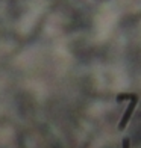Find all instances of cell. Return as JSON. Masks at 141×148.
<instances>
[{
    "label": "cell",
    "instance_id": "2",
    "mask_svg": "<svg viewBox=\"0 0 141 148\" xmlns=\"http://www.w3.org/2000/svg\"><path fill=\"white\" fill-rule=\"evenodd\" d=\"M122 148H131V140L127 139V138H124V139H123V142H122Z\"/></svg>",
    "mask_w": 141,
    "mask_h": 148
},
{
    "label": "cell",
    "instance_id": "1",
    "mask_svg": "<svg viewBox=\"0 0 141 148\" xmlns=\"http://www.w3.org/2000/svg\"><path fill=\"white\" fill-rule=\"evenodd\" d=\"M123 100H131V101H129V104H127L126 110L123 113V116H122V119H120V123L117 125V129L120 132L124 130L127 123H129L132 113H133V110H135V107L138 104V95H137V94H123V95H117V101H123Z\"/></svg>",
    "mask_w": 141,
    "mask_h": 148
}]
</instances>
